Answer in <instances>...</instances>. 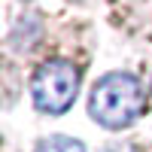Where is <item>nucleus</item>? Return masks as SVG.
Instances as JSON below:
<instances>
[{
	"instance_id": "7ed1b4c3",
	"label": "nucleus",
	"mask_w": 152,
	"mask_h": 152,
	"mask_svg": "<svg viewBox=\"0 0 152 152\" xmlns=\"http://www.w3.org/2000/svg\"><path fill=\"white\" fill-rule=\"evenodd\" d=\"M37 152H85V146L73 137H64V134H52V137H43L37 143Z\"/></svg>"
},
{
	"instance_id": "20e7f679",
	"label": "nucleus",
	"mask_w": 152,
	"mask_h": 152,
	"mask_svg": "<svg viewBox=\"0 0 152 152\" xmlns=\"http://www.w3.org/2000/svg\"><path fill=\"white\" fill-rule=\"evenodd\" d=\"M104 152H134V149H131L128 143H113V146H107Z\"/></svg>"
},
{
	"instance_id": "f03ea898",
	"label": "nucleus",
	"mask_w": 152,
	"mask_h": 152,
	"mask_svg": "<svg viewBox=\"0 0 152 152\" xmlns=\"http://www.w3.org/2000/svg\"><path fill=\"white\" fill-rule=\"evenodd\" d=\"M79 91V67L70 64L64 58H52L37 67L31 79V97L34 107L49 116H61L67 113Z\"/></svg>"
},
{
	"instance_id": "f257e3e1",
	"label": "nucleus",
	"mask_w": 152,
	"mask_h": 152,
	"mask_svg": "<svg viewBox=\"0 0 152 152\" xmlns=\"http://www.w3.org/2000/svg\"><path fill=\"white\" fill-rule=\"evenodd\" d=\"M146 110V91L134 73H107L100 76L88 97V116L110 131L134 125Z\"/></svg>"
}]
</instances>
